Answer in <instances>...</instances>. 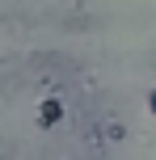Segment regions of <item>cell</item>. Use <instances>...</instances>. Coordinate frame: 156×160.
<instances>
[{
    "label": "cell",
    "mask_w": 156,
    "mask_h": 160,
    "mask_svg": "<svg viewBox=\"0 0 156 160\" xmlns=\"http://www.w3.org/2000/svg\"><path fill=\"white\" fill-rule=\"evenodd\" d=\"M106 135H110V139H123V135H127V127H123V122H110Z\"/></svg>",
    "instance_id": "2"
},
{
    "label": "cell",
    "mask_w": 156,
    "mask_h": 160,
    "mask_svg": "<svg viewBox=\"0 0 156 160\" xmlns=\"http://www.w3.org/2000/svg\"><path fill=\"white\" fill-rule=\"evenodd\" d=\"M148 114H156V88L148 93Z\"/></svg>",
    "instance_id": "3"
},
{
    "label": "cell",
    "mask_w": 156,
    "mask_h": 160,
    "mask_svg": "<svg viewBox=\"0 0 156 160\" xmlns=\"http://www.w3.org/2000/svg\"><path fill=\"white\" fill-rule=\"evenodd\" d=\"M59 118H63V105H59L55 97H47V101L38 105V127H55Z\"/></svg>",
    "instance_id": "1"
}]
</instances>
